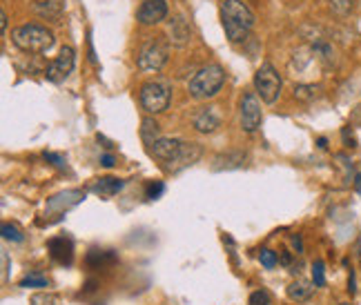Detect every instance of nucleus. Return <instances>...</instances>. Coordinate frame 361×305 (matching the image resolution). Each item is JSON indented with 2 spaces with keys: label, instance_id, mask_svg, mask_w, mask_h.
Returning <instances> with one entry per match:
<instances>
[{
  "label": "nucleus",
  "instance_id": "23",
  "mask_svg": "<svg viewBox=\"0 0 361 305\" xmlns=\"http://www.w3.org/2000/svg\"><path fill=\"white\" fill-rule=\"evenodd\" d=\"M259 261H261L263 268L272 270L276 263H279V256H276V252H272V249H261V252H259Z\"/></svg>",
  "mask_w": 361,
  "mask_h": 305
},
{
  "label": "nucleus",
  "instance_id": "8",
  "mask_svg": "<svg viewBox=\"0 0 361 305\" xmlns=\"http://www.w3.org/2000/svg\"><path fill=\"white\" fill-rule=\"evenodd\" d=\"M239 120H241V130L245 134H252L261 127L263 120V109H261V99L257 92H245L239 101Z\"/></svg>",
  "mask_w": 361,
  "mask_h": 305
},
{
  "label": "nucleus",
  "instance_id": "4",
  "mask_svg": "<svg viewBox=\"0 0 361 305\" xmlns=\"http://www.w3.org/2000/svg\"><path fill=\"white\" fill-rule=\"evenodd\" d=\"M224 82H226V69L216 63H212V65L199 69V72L192 76L188 89H190L192 99L207 101V99H214V96L221 92Z\"/></svg>",
  "mask_w": 361,
  "mask_h": 305
},
{
  "label": "nucleus",
  "instance_id": "5",
  "mask_svg": "<svg viewBox=\"0 0 361 305\" xmlns=\"http://www.w3.org/2000/svg\"><path fill=\"white\" fill-rule=\"evenodd\" d=\"M170 45L165 43L163 36L145 38L136 49V65L141 72H161L163 65L168 63Z\"/></svg>",
  "mask_w": 361,
  "mask_h": 305
},
{
  "label": "nucleus",
  "instance_id": "10",
  "mask_svg": "<svg viewBox=\"0 0 361 305\" xmlns=\"http://www.w3.org/2000/svg\"><path fill=\"white\" fill-rule=\"evenodd\" d=\"M168 16V3L165 0H143V5L136 11V20L149 27V25H159Z\"/></svg>",
  "mask_w": 361,
  "mask_h": 305
},
{
  "label": "nucleus",
  "instance_id": "19",
  "mask_svg": "<svg viewBox=\"0 0 361 305\" xmlns=\"http://www.w3.org/2000/svg\"><path fill=\"white\" fill-rule=\"evenodd\" d=\"M319 85H295V99L301 103H310L319 96Z\"/></svg>",
  "mask_w": 361,
  "mask_h": 305
},
{
  "label": "nucleus",
  "instance_id": "14",
  "mask_svg": "<svg viewBox=\"0 0 361 305\" xmlns=\"http://www.w3.org/2000/svg\"><path fill=\"white\" fill-rule=\"evenodd\" d=\"M34 11L40 18L59 20L63 16V5H61V0H40V3H34Z\"/></svg>",
  "mask_w": 361,
  "mask_h": 305
},
{
  "label": "nucleus",
  "instance_id": "34",
  "mask_svg": "<svg viewBox=\"0 0 361 305\" xmlns=\"http://www.w3.org/2000/svg\"><path fill=\"white\" fill-rule=\"evenodd\" d=\"M319 147H322V149L328 147V141H326V138H319Z\"/></svg>",
  "mask_w": 361,
  "mask_h": 305
},
{
  "label": "nucleus",
  "instance_id": "31",
  "mask_svg": "<svg viewBox=\"0 0 361 305\" xmlns=\"http://www.w3.org/2000/svg\"><path fill=\"white\" fill-rule=\"evenodd\" d=\"M279 261L283 263V266H290V263H293V256H290V252H288V249H283V252H281V256H279Z\"/></svg>",
  "mask_w": 361,
  "mask_h": 305
},
{
  "label": "nucleus",
  "instance_id": "21",
  "mask_svg": "<svg viewBox=\"0 0 361 305\" xmlns=\"http://www.w3.org/2000/svg\"><path fill=\"white\" fill-rule=\"evenodd\" d=\"M355 7V0H330V9L337 13V16H348Z\"/></svg>",
  "mask_w": 361,
  "mask_h": 305
},
{
  "label": "nucleus",
  "instance_id": "3",
  "mask_svg": "<svg viewBox=\"0 0 361 305\" xmlns=\"http://www.w3.org/2000/svg\"><path fill=\"white\" fill-rule=\"evenodd\" d=\"M11 40L18 49L25 54H43L51 49L54 45V34L43 25L36 23H25L11 30Z\"/></svg>",
  "mask_w": 361,
  "mask_h": 305
},
{
  "label": "nucleus",
  "instance_id": "30",
  "mask_svg": "<svg viewBox=\"0 0 361 305\" xmlns=\"http://www.w3.org/2000/svg\"><path fill=\"white\" fill-rule=\"evenodd\" d=\"M101 165H105V168H114V156H109V154L101 156Z\"/></svg>",
  "mask_w": 361,
  "mask_h": 305
},
{
  "label": "nucleus",
  "instance_id": "28",
  "mask_svg": "<svg viewBox=\"0 0 361 305\" xmlns=\"http://www.w3.org/2000/svg\"><path fill=\"white\" fill-rule=\"evenodd\" d=\"M45 161H51V165H56V168H65V158L61 154H51V151H45Z\"/></svg>",
  "mask_w": 361,
  "mask_h": 305
},
{
  "label": "nucleus",
  "instance_id": "9",
  "mask_svg": "<svg viewBox=\"0 0 361 305\" xmlns=\"http://www.w3.org/2000/svg\"><path fill=\"white\" fill-rule=\"evenodd\" d=\"M74 63H76V51H74L72 47H69V45H65V47L61 49V54L56 56V61H54V63L47 67V78H49L51 82H61V80H65L69 74H72Z\"/></svg>",
  "mask_w": 361,
  "mask_h": 305
},
{
  "label": "nucleus",
  "instance_id": "22",
  "mask_svg": "<svg viewBox=\"0 0 361 305\" xmlns=\"http://www.w3.org/2000/svg\"><path fill=\"white\" fill-rule=\"evenodd\" d=\"M312 283L317 287L326 285V266H324V261H314V266H312Z\"/></svg>",
  "mask_w": 361,
  "mask_h": 305
},
{
  "label": "nucleus",
  "instance_id": "27",
  "mask_svg": "<svg viewBox=\"0 0 361 305\" xmlns=\"http://www.w3.org/2000/svg\"><path fill=\"white\" fill-rule=\"evenodd\" d=\"M163 189H165V185H163L161 181L149 183V185H147V199H159L161 194H163Z\"/></svg>",
  "mask_w": 361,
  "mask_h": 305
},
{
  "label": "nucleus",
  "instance_id": "16",
  "mask_svg": "<svg viewBox=\"0 0 361 305\" xmlns=\"http://www.w3.org/2000/svg\"><path fill=\"white\" fill-rule=\"evenodd\" d=\"M314 283H308V281H295V283H290L288 285V297L301 303V301H308L314 292Z\"/></svg>",
  "mask_w": 361,
  "mask_h": 305
},
{
  "label": "nucleus",
  "instance_id": "18",
  "mask_svg": "<svg viewBox=\"0 0 361 305\" xmlns=\"http://www.w3.org/2000/svg\"><path fill=\"white\" fill-rule=\"evenodd\" d=\"M141 138H143V143L149 147L154 141H159V123L154 118H143L141 123Z\"/></svg>",
  "mask_w": 361,
  "mask_h": 305
},
{
  "label": "nucleus",
  "instance_id": "20",
  "mask_svg": "<svg viewBox=\"0 0 361 305\" xmlns=\"http://www.w3.org/2000/svg\"><path fill=\"white\" fill-rule=\"evenodd\" d=\"M49 281H47V276L43 274H27L25 279L20 281V287L25 290H30V287H47Z\"/></svg>",
  "mask_w": 361,
  "mask_h": 305
},
{
  "label": "nucleus",
  "instance_id": "11",
  "mask_svg": "<svg viewBox=\"0 0 361 305\" xmlns=\"http://www.w3.org/2000/svg\"><path fill=\"white\" fill-rule=\"evenodd\" d=\"M194 130L201 134H212L216 132V127H221V114L219 107H201L197 114L192 118Z\"/></svg>",
  "mask_w": 361,
  "mask_h": 305
},
{
  "label": "nucleus",
  "instance_id": "7",
  "mask_svg": "<svg viewBox=\"0 0 361 305\" xmlns=\"http://www.w3.org/2000/svg\"><path fill=\"white\" fill-rule=\"evenodd\" d=\"M283 87V80L279 76V72L274 69L272 63H261V67L257 69L255 74V92L263 103H276Z\"/></svg>",
  "mask_w": 361,
  "mask_h": 305
},
{
  "label": "nucleus",
  "instance_id": "32",
  "mask_svg": "<svg viewBox=\"0 0 361 305\" xmlns=\"http://www.w3.org/2000/svg\"><path fill=\"white\" fill-rule=\"evenodd\" d=\"M293 245L297 247V254L303 252V243H301V237H299V234H295V237H293Z\"/></svg>",
  "mask_w": 361,
  "mask_h": 305
},
{
  "label": "nucleus",
  "instance_id": "26",
  "mask_svg": "<svg viewBox=\"0 0 361 305\" xmlns=\"http://www.w3.org/2000/svg\"><path fill=\"white\" fill-rule=\"evenodd\" d=\"M247 305H270V297H268V292H263V290H259V292H252V294H250Z\"/></svg>",
  "mask_w": 361,
  "mask_h": 305
},
{
  "label": "nucleus",
  "instance_id": "17",
  "mask_svg": "<svg viewBox=\"0 0 361 305\" xmlns=\"http://www.w3.org/2000/svg\"><path fill=\"white\" fill-rule=\"evenodd\" d=\"M245 161V154L243 151H228V154H221L216 156V165H214V170H232V168H241Z\"/></svg>",
  "mask_w": 361,
  "mask_h": 305
},
{
  "label": "nucleus",
  "instance_id": "2",
  "mask_svg": "<svg viewBox=\"0 0 361 305\" xmlns=\"http://www.w3.org/2000/svg\"><path fill=\"white\" fill-rule=\"evenodd\" d=\"M221 23L230 43H243L255 27V13L243 0H221Z\"/></svg>",
  "mask_w": 361,
  "mask_h": 305
},
{
  "label": "nucleus",
  "instance_id": "24",
  "mask_svg": "<svg viewBox=\"0 0 361 305\" xmlns=\"http://www.w3.org/2000/svg\"><path fill=\"white\" fill-rule=\"evenodd\" d=\"M3 239L5 241H13V243H20L23 241V234L18 232V228H13L9 223H3Z\"/></svg>",
  "mask_w": 361,
  "mask_h": 305
},
{
  "label": "nucleus",
  "instance_id": "36",
  "mask_svg": "<svg viewBox=\"0 0 361 305\" xmlns=\"http://www.w3.org/2000/svg\"><path fill=\"white\" fill-rule=\"evenodd\" d=\"M341 305H350V303H341Z\"/></svg>",
  "mask_w": 361,
  "mask_h": 305
},
{
  "label": "nucleus",
  "instance_id": "33",
  "mask_svg": "<svg viewBox=\"0 0 361 305\" xmlns=\"http://www.w3.org/2000/svg\"><path fill=\"white\" fill-rule=\"evenodd\" d=\"M348 292L355 294L357 292V283H355V274L350 272V279H348Z\"/></svg>",
  "mask_w": 361,
  "mask_h": 305
},
{
  "label": "nucleus",
  "instance_id": "29",
  "mask_svg": "<svg viewBox=\"0 0 361 305\" xmlns=\"http://www.w3.org/2000/svg\"><path fill=\"white\" fill-rule=\"evenodd\" d=\"M7 25H9V18L5 11H0V30H3V36L7 34Z\"/></svg>",
  "mask_w": 361,
  "mask_h": 305
},
{
  "label": "nucleus",
  "instance_id": "6",
  "mask_svg": "<svg viewBox=\"0 0 361 305\" xmlns=\"http://www.w3.org/2000/svg\"><path fill=\"white\" fill-rule=\"evenodd\" d=\"M138 101L147 114H163L172 103V87L165 80H147L138 92Z\"/></svg>",
  "mask_w": 361,
  "mask_h": 305
},
{
  "label": "nucleus",
  "instance_id": "1",
  "mask_svg": "<svg viewBox=\"0 0 361 305\" xmlns=\"http://www.w3.org/2000/svg\"><path fill=\"white\" fill-rule=\"evenodd\" d=\"M147 151L152 158L163 163V168L168 172L185 170L197 163L203 154L199 143H183L178 138H159V141H154L147 147Z\"/></svg>",
  "mask_w": 361,
  "mask_h": 305
},
{
  "label": "nucleus",
  "instance_id": "25",
  "mask_svg": "<svg viewBox=\"0 0 361 305\" xmlns=\"http://www.w3.org/2000/svg\"><path fill=\"white\" fill-rule=\"evenodd\" d=\"M32 305H61V301L54 294H34Z\"/></svg>",
  "mask_w": 361,
  "mask_h": 305
},
{
  "label": "nucleus",
  "instance_id": "35",
  "mask_svg": "<svg viewBox=\"0 0 361 305\" xmlns=\"http://www.w3.org/2000/svg\"><path fill=\"white\" fill-rule=\"evenodd\" d=\"M357 192H359V194H361V174H359V176H357Z\"/></svg>",
  "mask_w": 361,
  "mask_h": 305
},
{
  "label": "nucleus",
  "instance_id": "13",
  "mask_svg": "<svg viewBox=\"0 0 361 305\" xmlns=\"http://www.w3.org/2000/svg\"><path fill=\"white\" fill-rule=\"evenodd\" d=\"M168 40H170V45H174V47H185L188 45V40H190V36H192V30H190V25L180 18V16H176V18H172L170 20V25H168Z\"/></svg>",
  "mask_w": 361,
  "mask_h": 305
},
{
  "label": "nucleus",
  "instance_id": "12",
  "mask_svg": "<svg viewBox=\"0 0 361 305\" xmlns=\"http://www.w3.org/2000/svg\"><path fill=\"white\" fill-rule=\"evenodd\" d=\"M47 247H49L51 259L56 261V263H63V266H69V263H72V259H74V245H72V241H69V239L56 237V239H51L47 243Z\"/></svg>",
  "mask_w": 361,
  "mask_h": 305
},
{
  "label": "nucleus",
  "instance_id": "15",
  "mask_svg": "<svg viewBox=\"0 0 361 305\" xmlns=\"http://www.w3.org/2000/svg\"><path fill=\"white\" fill-rule=\"evenodd\" d=\"M121 189H123V181L114 176L99 178V181L92 185V192L99 194V197H114V194H118Z\"/></svg>",
  "mask_w": 361,
  "mask_h": 305
}]
</instances>
